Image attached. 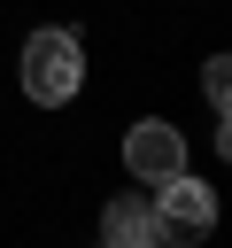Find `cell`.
I'll list each match as a JSON object with an SVG mask.
<instances>
[{
	"label": "cell",
	"mask_w": 232,
	"mask_h": 248,
	"mask_svg": "<svg viewBox=\"0 0 232 248\" xmlns=\"http://www.w3.org/2000/svg\"><path fill=\"white\" fill-rule=\"evenodd\" d=\"M124 170H131L139 186L178 178V170H186V132H178V124H162V116H139V124L124 132Z\"/></svg>",
	"instance_id": "7a4b0ae2"
},
{
	"label": "cell",
	"mask_w": 232,
	"mask_h": 248,
	"mask_svg": "<svg viewBox=\"0 0 232 248\" xmlns=\"http://www.w3.org/2000/svg\"><path fill=\"white\" fill-rule=\"evenodd\" d=\"M201 93H209V108H217V124H224V101H232V62H224V54H209V70H201Z\"/></svg>",
	"instance_id": "5b68a950"
},
{
	"label": "cell",
	"mask_w": 232,
	"mask_h": 248,
	"mask_svg": "<svg viewBox=\"0 0 232 248\" xmlns=\"http://www.w3.org/2000/svg\"><path fill=\"white\" fill-rule=\"evenodd\" d=\"M155 217H162V232H170V240H201V232L217 225V194H209L193 170H178V178H162V186H155Z\"/></svg>",
	"instance_id": "3957f363"
},
{
	"label": "cell",
	"mask_w": 232,
	"mask_h": 248,
	"mask_svg": "<svg viewBox=\"0 0 232 248\" xmlns=\"http://www.w3.org/2000/svg\"><path fill=\"white\" fill-rule=\"evenodd\" d=\"M101 248H170V232H162L147 194H116L101 209Z\"/></svg>",
	"instance_id": "277c9868"
},
{
	"label": "cell",
	"mask_w": 232,
	"mask_h": 248,
	"mask_svg": "<svg viewBox=\"0 0 232 248\" xmlns=\"http://www.w3.org/2000/svg\"><path fill=\"white\" fill-rule=\"evenodd\" d=\"M77 85H85V39L62 23L31 31L23 39V93L39 108H62V101H77Z\"/></svg>",
	"instance_id": "6da1fadb"
},
{
	"label": "cell",
	"mask_w": 232,
	"mask_h": 248,
	"mask_svg": "<svg viewBox=\"0 0 232 248\" xmlns=\"http://www.w3.org/2000/svg\"><path fill=\"white\" fill-rule=\"evenodd\" d=\"M170 248H186V240H170Z\"/></svg>",
	"instance_id": "8992f818"
}]
</instances>
